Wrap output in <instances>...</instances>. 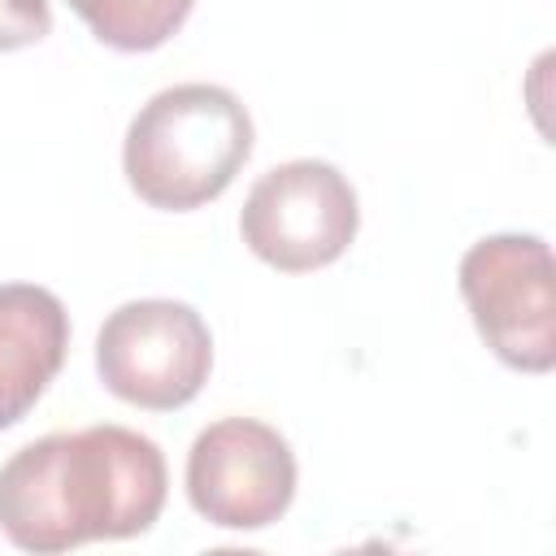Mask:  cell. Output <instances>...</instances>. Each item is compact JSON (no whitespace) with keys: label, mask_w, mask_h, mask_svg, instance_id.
I'll return each instance as SVG.
<instances>
[{"label":"cell","mask_w":556,"mask_h":556,"mask_svg":"<svg viewBox=\"0 0 556 556\" xmlns=\"http://www.w3.org/2000/svg\"><path fill=\"white\" fill-rule=\"evenodd\" d=\"M169 473L161 447L126 426L56 430L0 465V530L22 552H70L152 530Z\"/></svg>","instance_id":"1"},{"label":"cell","mask_w":556,"mask_h":556,"mask_svg":"<svg viewBox=\"0 0 556 556\" xmlns=\"http://www.w3.org/2000/svg\"><path fill=\"white\" fill-rule=\"evenodd\" d=\"M252 156V117L217 83H178L156 91L126 130L122 169L130 191L165 213L217 200Z\"/></svg>","instance_id":"2"},{"label":"cell","mask_w":556,"mask_h":556,"mask_svg":"<svg viewBox=\"0 0 556 556\" xmlns=\"http://www.w3.org/2000/svg\"><path fill=\"white\" fill-rule=\"evenodd\" d=\"M460 295L486 348L521 369L556 365V265L539 235H486L460 256Z\"/></svg>","instance_id":"3"},{"label":"cell","mask_w":556,"mask_h":556,"mask_svg":"<svg viewBox=\"0 0 556 556\" xmlns=\"http://www.w3.org/2000/svg\"><path fill=\"white\" fill-rule=\"evenodd\" d=\"M100 382L148 413L182 408L213 369V334L182 300H130L113 308L96 334Z\"/></svg>","instance_id":"4"},{"label":"cell","mask_w":556,"mask_h":556,"mask_svg":"<svg viewBox=\"0 0 556 556\" xmlns=\"http://www.w3.org/2000/svg\"><path fill=\"white\" fill-rule=\"evenodd\" d=\"M361 208L352 182L330 161H287L261 174L243 200V243L282 274H308L348 252Z\"/></svg>","instance_id":"5"},{"label":"cell","mask_w":556,"mask_h":556,"mask_svg":"<svg viewBox=\"0 0 556 556\" xmlns=\"http://www.w3.org/2000/svg\"><path fill=\"white\" fill-rule=\"evenodd\" d=\"M187 500L222 530H265L295 500L291 443L256 417L204 426L187 452Z\"/></svg>","instance_id":"6"},{"label":"cell","mask_w":556,"mask_h":556,"mask_svg":"<svg viewBox=\"0 0 556 556\" xmlns=\"http://www.w3.org/2000/svg\"><path fill=\"white\" fill-rule=\"evenodd\" d=\"M70 352L65 304L35 282H0V430L17 426Z\"/></svg>","instance_id":"7"},{"label":"cell","mask_w":556,"mask_h":556,"mask_svg":"<svg viewBox=\"0 0 556 556\" xmlns=\"http://www.w3.org/2000/svg\"><path fill=\"white\" fill-rule=\"evenodd\" d=\"M87 30L117 52H152L191 17L195 0H65Z\"/></svg>","instance_id":"8"},{"label":"cell","mask_w":556,"mask_h":556,"mask_svg":"<svg viewBox=\"0 0 556 556\" xmlns=\"http://www.w3.org/2000/svg\"><path fill=\"white\" fill-rule=\"evenodd\" d=\"M52 30L48 0H0V52L39 43Z\"/></svg>","instance_id":"9"}]
</instances>
